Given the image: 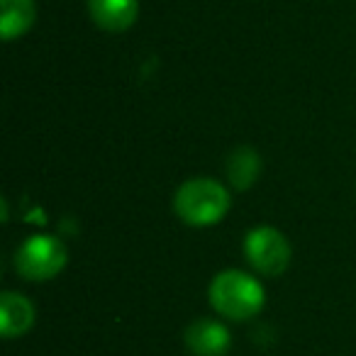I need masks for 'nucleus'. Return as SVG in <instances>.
<instances>
[{
	"label": "nucleus",
	"mask_w": 356,
	"mask_h": 356,
	"mask_svg": "<svg viewBox=\"0 0 356 356\" xmlns=\"http://www.w3.org/2000/svg\"><path fill=\"white\" fill-rule=\"evenodd\" d=\"M229 191L213 178H191L173 195V210L186 225L208 227L227 215Z\"/></svg>",
	"instance_id": "nucleus-1"
},
{
	"label": "nucleus",
	"mask_w": 356,
	"mask_h": 356,
	"mask_svg": "<svg viewBox=\"0 0 356 356\" xmlns=\"http://www.w3.org/2000/svg\"><path fill=\"white\" fill-rule=\"evenodd\" d=\"M210 305L227 320L244 322L264 307V288L254 276L244 271H222L210 283Z\"/></svg>",
	"instance_id": "nucleus-2"
},
{
	"label": "nucleus",
	"mask_w": 356,
	"mask_h": 356,
	"mask_svg": "<svg viewBox=\"0 0 356 356\" xmlns=\"http://www.w3.org/2000/svg\"><path fill=\"white\" fill-rule=\"evenodd\" d=\"M66 266V247L51 234H37L15 252V268L27 281H49Z\"/></svg>",
	"instance_id": "nucleus-3"
},
{
	"label": "nucleus",
	"mask_w": 356,
	"mask_h": 356,
	"mask_svg": "<svg viewBox=\"0 0 356 356\" xmlns=\"http://www.w3.org/2000/svg\"><path fill=\"white\" fill-rule=\"evenodd\" d=\"M244 254L261 276H281L291 266V244L273 227L252 229L244 239Z\"/></svg>",
	"instance_id": "nucleus-4"
},
{
	"label": "nucleus",
	"mask_w": 356,
	"mask_h": 356,
	"mask_svg": "<svg viewBox=\"0 0 356 356\" xmlns=\"http://www.w3.org/2000/svg\"><path fill=\"white\" fill-rule=\"evenodd\" d=\"M184 339L188 351L195 356H225L232 344L227 327L218 320H208V317L191 322Z\"/></svg>",
	"instance_id": "nucleus-5"
},
{
	"label": "nucleus",
	"mask_w": 356,
	"mask_h": 356,
	"mask_svg": "<svg viewBox=\"0 0 356 356\" xmlns=\"http://www.w3.org/2000/svg\"><path fill=\"white\" fill-rule=\"evenodd\" d=\"M35 325V305L20 293H3L0 298V330L6 339L22 337Z\"/></svg>",
	"instance_id": "nucleus-6"
},
{
	"label": "nucleus",
	"mask_w": 356,
	"mask_h": 356,
	"mask_svg": "<svg viewBox=\"0 0 356 356\" xmlns=\"http://www.w3.org/2000/svg\"><path fill=\"white\" fill-rule=\"evenodd\" d=\"M90 17L108 32H122L132 27L139 13V0H88Z\"/></svg>",
	"instance_id": "nucleus-7"
},
{
	"label": "nucleus",
	"mask_w": 356,
	"mask_h": 356,
	"mask_svg": "<svg viewBox=\"0 0 356 356\" xmlns=\"http://www.w3.org/2000/svg\"><path fill=\"white\" fill-rule=\"evenodd\" d=\"M37 17L35 0H0V35L10 42L15 37H22Z\"/></svg>",
	"instance_id": "nucleus-8"
},
{
	"label": "nucleus",
	"mask_w": 356,
	"mask_h": 356,
	"mask_svg": "<svg viewBox=\"0 0 356 356\" xmlns=\"http://www.w3.org/2000/svg\"><path fill=\"white\" fill-rule=\"evenodd\" d=\"M259 171H261V159L254 149L239 147L227 159V178L237 191H247L257 184Z\"/></svg>",
	"instance_id": "nucleus-9"
}]
</instances>
